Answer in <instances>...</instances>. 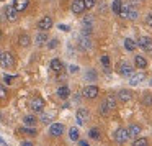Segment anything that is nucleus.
Instances as JSON below:
<instances>
[{
    "label": "nucleus",
    "instance_id": "obj_1",
    "mask_svg": "<svg viewBox=\"0 0 152 146\" xmlns=\"http://www.w3.org/2000/svg\"><path fill=\"white\" fill-rule=\"evenodd\" d=\"M0 66L4 67V69H12V67H15V56L10 51L2 53V56H0Z\"/></svg>",
    "mask_w": 152,
    "mask_h": 146
},
{
    "label": "nucleus",
    "instance_id": "obj_2",
    "mask_svg": "<svg viewBox=\"0 0 152 146\" xmlns=\"http://www.w3.org/2000/svg\"><path fill=\"white\" fill-rule=\"evenodd\" d=\"M44 100L41 99V97H34V99H31V102H30V108H31V112H34V113H41L44 110Z\"/></svg>",
    "mask_w": 152,
    "mask_h": 146
},
{
    "label": "nucleus",
    "instance_id": "obj_3",
    "mask_svg": "<svg viewBox=\"0 0 152 146\" xmlns=\"http://www.w3.org/2000/svg\"><path fill=\"white\" fill-rule=\"evenodd\" d=\"M53 27H54V20L49 17V15L43 17L39 21H38V28H39V31H49Z\"/></svg>",
    "mask_w": 152,
    "mask_h": 146
},
{
    "label": "nucleus",
    "instance_id": "obj_4",
    "mask_svg": "<svg viewBox=\"0 0 152 146\" xmlns=\"http://www.w3.org/2000/svg\"><path fill=\"white\" fill-rule=\"evenodd\" d=\"M136 46H139L144 51H152V38L151 36H141L137 41H136Z\"/></svg>",
    "mask_w": 152,
    "mask_h": 146
},
{
    "label": "nucleus",
    "instance_id": "obj_5",
    "mask_svg": "<svg viewBox=\"0 0 152 146\" xmlns=\"http://www.w3.org/2000/svg\"><path fill=\"white\" fill-rule=\"evenodd\" d=\"M129 139V135H128V130L126 128H118L115 131V141L119 143V145H124L126 141Z\"/></svg>",
    "mask_w": 152,
    "mask_h": 146
},
{
    "label": "nucleus",
    "instance_id": "obj_6",
    "mask_svg": "<svg viewBox=\"0 0 152 146\" xmlns=\"http://www.w3.org/2000/svg\"><path fill=\"white\" fill-rule=\"evenodd\" d=\"M82 94H83L85 99H96L98 94H100V89L96 86H87L85 89L82 90Z\"/></svg>",
    "mask_w": 152,
    "mask_h": 146
},
{
    "label": "nucleus",
    "instance_id": "obj_7",
    "mask_svg": "<svg viewBox=\"0 0 152 146\" xmlns=\"http://www.w3.org/2000/svg\"><path fill=\"white\" fill-rule=\"evenodd\" d=\"M66 131V126L62 123H51L49 126V135L51 136H62Z\"/></svg>",
    "mask_w": 152,
    "mask_h": 146
},
{
    "label": "nucleus",
    "instance_id": "obj_8",
    "mask_svg": "<svg viewBox=\"0 0 152 146\" xmlns=\"http://www.w3.org/2000/svg\"><path fill=\"white\" fill-rule=\"evenodd\" d=\"M88 110L87 108H79L77 110V113H75V118H77V123L79 125H85L87 123V120H88Z\"/></svg>",
    "mask_w": 152,
    "mask_h": 146
},
{
    "label": "nucleus",
    "instance_id": "obj_9",
    "mask_svg": "<svg viewBox=\"0 0 152 146\" xmlns=\"http://www.w3.org/2000/svg\"><path fill=\"white\" fill-rule=\"evenodd\" d=\"M49 67H51V71H53V72H56V74H61V72H62V69H64V64H62V61H61V59H57V58H54V59H51V63H49Z\"/></svg>",
    "mask_w": 152,
    "mask_h": 146
},
{
    "label": "nucleus",
    "instance_id": "obj_10",
    "mask_svg": "<svg viewBox=\"0 0 152 146\" xmlns=\"http://www.w3.org/2000/svg\"><path fill=\"white\" fill-rule=\"evenodd\" d=\"M4 13H5V18H7L8 21H12V23L18 20V12L15 10L13 7H5Z\"/></svg>",
    "mask_w": 152,
    "mask_h": 146
},
{
    "label": "nucleus",
    "instance_id": "obj_11",
    "mask_svg": "<svg viewBox=\"0 0 152 146\" xmlns=\"http://www.w3.org/2000/svg\"><path fill=\"white\" fill-rule=\"evenodd\" d=\"M119 74H121L123 77H129V76H132L134 74V69H132V66H129L128 63H121L119 64Z\"/></svg>",
    "mask_w": 152,
    "mask_h": 146
},
{
    "label": "nucleus",
    "instance_id": "obj_12",
    "mask_svg": "<svg viewBox=\"0 0 152 146\" xmlns=\"http://www.w3.org/2000/svg\"><path fill=\"white\" fill-rule=\"evenodd\" d=\"M70 10H72V13H75V15L83 13V10H85L83 0H74V2H72V7H70Z\"/></svg>",
    "mask_w": 152,
    "mask_h": 146
},
{
    "label": "nucleus",
    "instance_id": "obj_13",
    "mask_svg": "<svg viewBox=\"0 0 152 146\" xmlns=\"http://www.w3.org/2000/svg\"><path fill=\"white\" fill-rule=\"evenodd\" d=\"M28 5H30V0H15L12 7H13L15 10H17L18 13H20V12H25V10H26Z\"/></svg>",
    "mask_w": 152,
    "mask_h": 146
},
{
    "label": "nucleus",
    "instance_id": "obj_14",
    "mask_svg": "<svg viewBox=\"0 0 152 146\" xmlns=\"http://www.w3.org/2000/svg\"><path fill=\"white\" fill-rule=\"evenodd\" d=\"M118 99H119V102H123V103L129 102V100L132 99L131 90H128V89H121V90H118Z\"/></svg>",
    "mask_w": 152,
    "mask_h": 146
},
{
    "label": "nucleus",
    "instance_id": "obj_15",
    "mask_svg": "<svg viewBox=\"0 0 152 146\" xmlns=\"http://www.w3.org/2000/svg\"><path fill=\"white\" fill-rule=\"evenodd\" d=\"M126 130H128L129 138H137V136L141 135V126H139L137 123H132V125H129Z\"/></svg>",
    "mask_w": 152,
    "mask_h": 146
},
{
    "label": "nucleus",
    "instance_id": "obj_16",
    "mask_svg": "<svg viewBox=\"0 0 152 146\" xmlns=\"http://www.w3.org/2000/svg\"><path fill=\"white\" fill-rule=\"evenodd\" d=\"M134 66L137 67V69H145V67L149 66V63H147V59H145L144 56H134Z\"/></svg>",
    "mask_w": 152,
    "mask_h": 146
},
{
    "label": "nucleus",
    "instance_id": "obj_17",
    "mask_svg": "<svg viewBox=\"0 0 152 146\" xmlns=\"http://www.w3.org/2000/svg\"><path fill=\"white\" fill-rule=\"evenodd\" d=\"M18 44H20L21 48H28L31 44V38H30V35H26V33H21L20 36H18Z\"/></svg>",
    "mask_w": 152,
    "mask_h": 146
},
{
    "label": "nucleus",
    "instance_id": "obj_18",
    "mask_svg": "<svg viewBox=\"0 0 152 146\" xmlns=\"http://www.w3.org/2000/svg\"><path fill=\"white\" fill-rule=\"evenodd\" d=\"M34 41H36L38 46H43V44L48 43V33L46 31H39V33L34 36Z\"/></svg>",
    "mask_w": 152,
    "mask_h": 146
},
{
    "label": "nucleus",
    "instance_id": "obj_19",
    "mask_svg": "<svg viewBox=\"0 0 152 146\" xmlns=\"http://www.w3.org/2000/svg\"><path fill=\"white\" fill-rule=\"evenodd\" d=\"M103 103H105V105H106V107H108V108L113 112V110L116 108V97H113L111 94H110V95H106V97H105Z\"/></svg>",
    "mask_w": 152,
    "mask_h": 146
},
{
    "label": "nucleus",
    "instance_id": "obj_20",
    "mask_svg": "<svg viewBox=\"0 0 152 146\" xmlns=\"http://www.w3.org/2000/svg\"><path fill=\"white\" fill-rule=\"evenodd\" d=\"M57 95L61 97V99H69L70 95V89L67 86H61L59 89H57Z\"/></svg>",
    "mask_w": 152,
    "mask_h": 146
},
{
    "label": "nucleus",
    "instance_id": "obj_21",
    "mask_svg": "<svg viewBox=\"0 0 152 146\" xmlns=\"http://www.w3.org/2000/svg\"><path fill=\"white\" fill-rule=\"evenodd\" d=\"M36 122H38V118L34 115H25L23 117V123L26 126H36Z\"/></svg>",
    "mask_w": 152,
    "mask_h": 146
},
{
    "label": "nucleus",
    "instance_id": "obj_22",
    "mask_svg": "<svg viewBox=\"0 0 152 146\" xmlns=\"http://www.w3.org/2000/svg\"><path fill=\"white\" fill-rule=\"evenodd\" d=\"M137 17H139L137 8H136L134 5H129V10H128V15H126V18H128V20H136Z\"/></svg>",
    "mask_w": 152,
    "mask_h": 146
},
{
    "label": "nucleus",
    "instance_id": "obj_23",
    "mask_svg": "<svg viewBox=\"0 0 152 146\" xmlns=\"http://www.w3.org/2000/svg\"><path fill=\"white\" fill-rule=\"evenodd\" d=\"M69 138L72 139V141H79V139H80V131H79V128H75V126L69 128Z\"/></svg>",
    "mask_w": 152,
    "mask_h": 146
},
{
    "label": "nucleus",
    "instance_id": "obj_24",
    "mask_svg": "<svg viewBox=\"0 0 152 146\" xmlns=\"http://www.w3.org/2000/svg\"><path fill=\"white\" fill-rule=\"evenodd\" d=\"M131 79H129V84H131L132 87L137 86V84H141V80L144 79V74H132V76H129Z\"/></svg>",
    "mask_w": 152,
    "mask_h": 146
},
{
    "label": "nucleus",
    "instance_id": "obj_25",
    "mask_svg": "<svg viewBox=\"0 0 152 146\" xmlns=\"http://www.w3.org/2000/svg\"><path fill=\"white\" fill-rule=\"evenodd\" d=\"M20 131L25 133V135H30V136H36L38 135V131H36L34 126H23V128H20Z\"/></svg>",
    "mask_w": 152,
    "mask_h": 146
},
{
    "label": "nucleus",
    "instance_id": "obj_26",
    "mask_svg": "<svg viewBox=\"0 0 152 146\" xmlns=\"http://www.w3.org/2000/svg\"><path fill=\"white\" fill-rule=\"evenodd\" d=\"M82 23H83V30H92V27H93V17H83V20H82Z\"/></svg>",
    "mask_w": 152,
    "mask_h": 146
},
{
    "label": "nucleus",
    "instance_id": "obj_27",
    "mask_svg": "<svg viewBox=\"0 0 152 146\" xmlns=\"http://www.w3.org/2000/svg\"><path fill=\"white\" fill-rule=\"evenodd\" d=\"M131 146H149V139L147 138H134V141H132Z\"/></svg>",
    "mask_w": 152,
    "mask_h": 146
},
{
    "label": "nucleus",
    "instance_id": "obj_28",
    "mask_svg": "<svg viewBox=\"0 0 152 146\" xmlns=\"http://www.w3.org/2000/svg\"><path fill=\"white\" fill-rule=\"evenodd\" d=\"M124 48H126L128 51H134L137 46H136V41H134V40H131V38H126V40H124Z\"/></svg>",
    "mask_w": 152,
    "mask_h": 146
},
{
    "label": "nucleus",
    "instance_id": "obj_29",
    "mask_svg": "<svg viewBox=\"0 0 152 146\" xmlns=\"http://www.w3.org/2000/svg\"><path fill=\"white\" fill-rule=\"evenodd\" d=\"M121 5H123V2H121V0H113V4H111V10H113V13L119 15V10H121Z\"/></svg>",
    "mask_w": 152,
    "mask_h": 146
},
{
    "label": "nucleus",
    "instance_id": "obj_30",
    "mask_svg": "<svg viewBox=\"0 0 152 146\" xmlns=\"http://www.w3.org/2000/svg\"><path fill=\"white\" fill-rule=\"evenodd\" d=\"M85 79L87 80H96V79H98L96 71L95 69H88V71H87V74H85Z\"/></svg>",
    "mask_w": 152,
    "mask_h": 146
},
{
    "label": "nucleus",
    "instance_id": "obj_31",
    "mask_svg": "<svg viewBox=\"0 0 152 146\" xmlns=\"http://www.w3.org/2000/svg\"><path fill=\"white\" fill-rule=\"evenodd\" d=\"M80 46H82V49H90L92 48V41H90V38H80Z\"/></svg>",
    "mask_w": 152,
    "mask_h": 146
},
{
    "label": "nucleus",
    "instance_id": "obj_32",
    "mask_svg": "<svg viewBox=\"0 0 152 146\" xmlns=\"http://www.w3.org/2000/svg\"><path fill=\"white\" fill-rule=\"evenodd\" d=\"M142 103H144L145 107H152V94L147 92L142 95Z\"/></svg>",
    "mask_w": 152,
    "mask_h": 146
},
{
    "label": "nucleus",
    "instance_id": "obj_33",
    "mask_svg": "<svg viewBox=\"0 0 152 146\" xmlns=\"http://www.w3.org/2000/svg\"><path fill=\"white\" fill-rule=\"evenodd\" d=\"M88 135H90V138H92V139H100V138H102V133H100L98 128H92L88 131Z\"/></svg>",
    "mask_w": 152,
    "mask_h": 146
},
{
    "label": "nucleus",
    "instance_id": "obj_34",
    "mask_svg": "<svg viewBox=\"0 0 152 146\" xmlns=\"http://www.w3.org/2000/svg\"><path fill=\"white\" fill-rule=\"evenodd\" d=\"M110 113H111V110H110L108 107H106L105 103L102 102V105H100V115H103V117H108Z\"/></svg>",
    "mask_w": 152,
    "mask_h": 146
},
{
    "label": "nucleus",
    "instance_id": "obj_35",
    "mask_svg": "<svg viewBox=\"0 0 152 146\" xmlns=\"http://www.w3.org/2000/svg\"><path fill=\"white\" fill-rule=\"evenodd\" d=\"M96 4V0H83V5H85V10H90V8H93Z\"/></svg>",
    "mask_w": 152,
    "mask_h": 146
},
{
    "label": "nucleus",
    "instance_id": "obj_36",
    "mask_svg": "<svg viewBox=\"0 0 152 146\" xmlns=\"http://www.w3.org/2000/svg\"><path fill=\"white\" fill-rule=\"evenodd\" d=\"M7 99V87L4 86V84H0V100Z\"/></svg>",
    "mask_w": 152,
    "mask_h": 146
},
{
    "label": "nucleus",
    "instance_id": "obj_37",
    "mask_svg": "<svg viewBox=\"0 0 152 146\" xmlns=\"http://www.w3.org/2000/svg\"><path fill=\"white\" fill-rule=\"evenodd\" d=\"M144 21H145V27L152 28V12H151V13H147V15H145Z\"/></svg>",
    "mask_w": 152,
    "mask_h": 146
},
{
    "label": "nucleus",
    "instance_id": "obj_38",
    "mask_svg": "<svg viewBox=\"0 0 152 146\" xmlns=\"http://www.w3.org/2000/svg\"><path fill=\"white\" fill-rule=\"evenodd\" d=\"M15 79H17L15 76H8V74H7V76H4V82L5 84H13Z\"/></svg>",
    "mask_w": 152,
    "mask_h": 146
},
{
    "label": "nucleus",
    "instance_id": "obj_39",
    "mask_svg": "<svg viewBox=\"0 0 152 146\" xmlns=\"http://www.w3.org/2000/svg\"><path fill=\"white\" fill-rule=\"evenodd\" d=\"M100 61H102V64H103L105 67L110 66V58H108V56H102V59H100Z\"/></svg>",
    "mask_w": 152,
    "mask_h": 146
},
{
    "label": "nucleus",
    "instance_id": "obj_40",
    "mask_svg": "<svg viewBox=\"0 0 152 146\" xmlns=\"http://www.w3.org/2000/svg\"><path fill=\"white\" fill-rule=\"evenodd\" d=\"M57 46V40H51L49 43H48V48H49V49H53V48H56Z\"/></svg>",
    "mask_w": 152,
    "mask_h": 146
},
{
    "label": "nucleus",
    "instance_id": "obj_41",
    "mask_svg": "<svg viewBox=\"0 0 152 146\" xmlns=\"http://www.w3.org/2000/svg\"><path fill=\"white\" fill-rule=\"evenodd\" d=\"M41 122H43V123H49L51 122V117L49 115H41Z\"/></svg>",
    "mask_w": 152,
    "mask_h": 146
},
{
    "label": "nucleus",
    "instance_id": "obj_42",
    "mask_svg": "<svg viewBox=\"0 0 152 146\" xmlns=\"http://www.w3.org/2000/svg\"><path fill=\"white\" fill-rule=\"evenodd\" d=\"M70 72H72V74L79 72V66H75V64H72V66H70Z\"/></svg>",
    "mask_w": 152,
    "mask_h": 146
},
{
    "label": "nucleus",
    "instance_id": "obj_43",
    "mask_svg": "<svg viewBox=\"0 0 152 146\" xmlns=\"http://www.w3.org/2000/svg\"><path fill=\"white\" fill-rule=\"evenodd\" d=\"M59 30H62V31H70V28L67 27V25H59Z\"/></svg>",
    "mask_w": 152,
    "mask_h": 146
},
{
    "label": "nucleus",
    "instance_id": "obj_44",
    "mask_svg": "<svg viewBox=\"0 0 152 146\" xmlns=\"http://www.w3.org/2000/svg\"><path fill=\"white\" fill-rule=\"evenodd\" d=\"M20 146H33V143L28 141V139H25V141H21V145H20Z\"/></svg>",
    "mask_w": 152,
    "mask_h": 146
},
{
    "label": "nucleus",
    "instance_id": "obj_45",
    "mask_svg": "<svg viewBox=\"0 0 152 146\" xmlns=\"http://www.w3.org/2000/svg\"><path fill=\"white\" fill-rule=\"evenodd\" d=\"M79 145H80V146H90L88 143L85 141V139H79Z\"/></svg>",
    "mask_w": 152,
    "mask_h": 146
},
{
    "label": "nucleus",
    "instance_id": "obj_46",
    "mask_svg": "<svg viewBox=\"0 0 152 146\" xmlns=\"http://www.w3.org/2000/svg\"><path fill=\"white\" fill-rule=\"evenodd\" d=\"M144 0H132V5H137V4H142Z\"/></svg>",
    "mask_w": 152,
    "mask_h": 146
},
{
    "label": "nucleus",
    "instance_id": "obj_47",
    "mask_svg": "<svg viewBox=\"0 0 152 146\" xmlns=\"http://www.w3.org/2000/svg\"><path fill=\"white\" fill-rule=\"evenodd\" d=\"M2 36H4V35H2V30H0V40H2Z\"/></svg>",
    "mask_w": 152,
    "mask_h": 146
},
{
    "label": "nucleus",
    "instance_id": "obj_48",
    "mask_svg": "<svg viewBox=\"0 0 152 146\" xmlns=\"http://www.w3.org/2000/svg\"><path fill=\"white\" fill-rule=\"evenodd\" d=\"M2 118H4V115H2V112H0V120H2Z\"/></svg>",
    "mask_w": 152,
    "mask_h": 146
},
{
    "label": "nucleus",
    "instance_id": "obj_49",
    "mask_svg": "<svg viewBox=\"0 0 152 146\" xmlns=\"http://www.w3.org/2000/svg\"><path fill=\"white\" fill-rule=\"evenodd\" d=\"M0 2H5V0H0Z\"/></svg>",
    "mask_w": 152,
    "mask_h": 146
},
{
    "label": "nucleus",
    "instance_id": "obj_50",
    "mask_svg": "<svg viewBox=\"0 0 152 146\" xmlns=\"http://www.w3.org/2000/svg\"><path fill=\"white\" fill-rule=\"evenodd\" d=\"M0 56H2V51H0Z\"/></svg>",
    "mask_w": 152,
    "mask_h": 146
}]
</instances>
